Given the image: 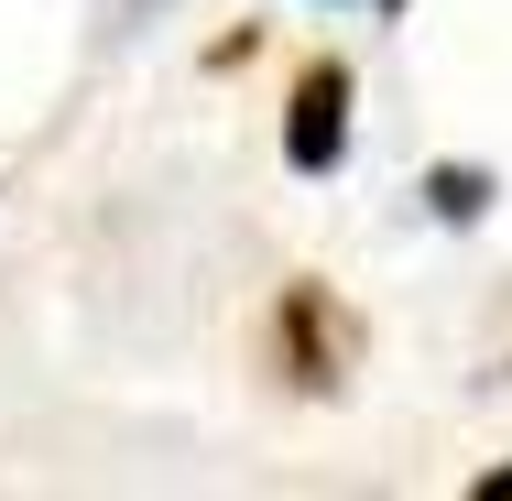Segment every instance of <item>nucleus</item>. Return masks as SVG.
Masks as SVG:
<instances>
[{"label": "nucleus", "mask_w": 512, "mask_h": 501, "mask_svg": "<svg viewBox=\"0 0 512 501\" xmlns=\"http://www.w3.org/2000/svg\"><path fill=\"white\" fill-rule=\"evenodd\" d=\"M349 349H360V327H349V305L327 284H284L273 295V371L295 393H338L349 382Z\"/></svg>", "instance_id": "nucleus-1"}, {"label": "nucleus", "mask_w": 512, "mask_h": 501, "mask_svg": "<svg viewBox=\"0 0 512 501\" xmlns=\"http://www.w3.org/2000/svg\"><path fill=\"white\" fill-rule=\"evenodd\" d=\"M349 99H360V77H349L338 55H316L306 77H295V99H284V164H295V175H338V153H349Z\"/></svg>", "instance_id": "nucleus-2"}, {"label": "nucleus", "mask_w": 512, "mask_h": 501, "mask_svg": "<svg viewBox=\"0 0 512 501\" xmlns=\"http://www.w3.org/2000/svg\"><path fill=\"white\" fill-rule=\"evenodd\" d=\"M425 207H436L447 229H469V218L491 207V175H480V164H436V175H425Z\"/></svg>", "instance_id": "nucleus-3"}, {"label": "nucleus", "mask_w": 512, "mask_h": 501, "mask_svg": "<svg viewBox=\"0 0 512 501\" xmlns=\"http://www.w3.org/2000/svg\"><path fill=\"white\" fill-rule=\"evenodd\" d=\"M480 501H512V469H480Z\"/></svg>", "instance_id": "nucleus-4"}, {"label": "nucleus", "mask_w": 512, "mask_h": 501, "mask_svg": "<svg viewBox=\"0 0 512 501\" xmlns=\"http://www.w3.org/2000/svg\"><path fill=\"white\" fill-rule=\"evenodd\" d=\"M371 11H404V0H371Z\"/></svg>", "instance_id": "nucleus-5"}]
</instances>
